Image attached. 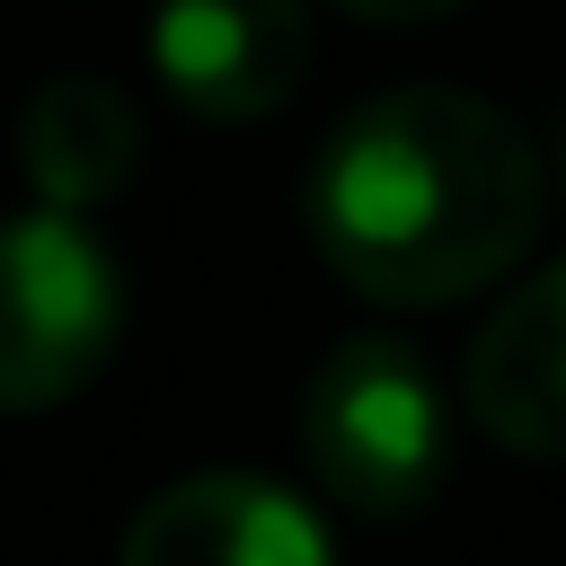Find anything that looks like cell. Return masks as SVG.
Masks as SVG:
<instances>
[{
	"label": "cell",
	"instance_id": "obj_1",
	"mask_svg": "<svg viewBox=\"0 0 566 566\" xmlns=\"http://www.w3.org/2000/svg\"><path fill=\"white\" fill-rule=\"evenodd\" d=\"M539 221V142L469 88H380L310 168V239L380 310H442L504 283Z\"/></svg>",
	"mask_w": 566,
	"mask_h": 566
},
{
	"label": "cell",
	"instance_id": "obj_8",
	"mask_svg": "<svg viewBox=\"0 0 566 566\" xmlns=\"http://www.w3.org/2000/svg\"><path fill=\"white\" fill-rule=\"evenodd\" d=\"M345 18H363V27H424V18H442V9H460V0H336Z\"/></svg>",
	"mask_w": 566,
	"mask_h": 566
},
{
	"label": "cell",
	"instance_id": "obj_5",
	"mask_svg": "<svg viewBox=\"0 0 566 566\" xmlns=\"http://www.w3.org/2000/svg\"><path fill=\"white\" fill-rule=\"evenodd\" d=\"M115 566H327V531L274 478L195 469L124 522Z\"/></svg>",
	"mask_w": 566,
	"mask_h": 566
},
{
	"label": "cell",
	"instance_id": "obj_7",
	"mask_svg": "<svg viewBox=\"0 0 566 566\" xmlns=\"http://www.w3.org/2000/svg\"><path fill=\"white\" fill-rule=\"evenodd\" d=\"M18 168L62 212H88V203L124 195L133 168H142V115H133V97L115 80H97V71H53L27 97V115H18Z\"/></svg>",
	"mask_w": 566,
	"mask_h": 566
},
{
	"label": "cell",
	"instance_id": "obj_3",
	"mask_svg": "<svg viewBox=\"0 0 566 566\" xmlns=\"http://www.w3.org/2000/svg\"><path fill=\"white\" fill-rule=\"evenodd\" d=\"M124 336V274L80 212H0V416L80 398Z\"/></svg>",
	"mask_w": 566,
	"mask_h": 566
},
{
	"label": "cell",
	"instance_id": "obj_2",
	"mask_svg": "<svg viewBox=\"0 0 566 566\" xmlns=\"http://www.w3.org/2000/svg\"><path fill=\"white\" fill-rule=\"evenodd\" d=\"M301 451L318 469V486L363 513V522H398L416 504H433L442 486V389L433 371L398 345V336H345L301 398Z\"/></svg>",
	"mask_w": 566,
	"mask_h": 566
},
{
	"label": "cell",
	"instance_id": "obj_4",
	"mask_svg": "<svg viewBox=\"0 0 566 566\" xmlns=\"http://www.w3.org/2000/svg\"><path fill=\"white\" fill-rule=\"evenodd\" d=\"M310 9L301 0H159L150 71L203 124H256L301 88Z\"/></svg>",
	"mask_w": 566,
	"mask_h": 566
},
{
	"label": "cell",
	"instance_id": "obj_6",
	"mask_svg": "<svg viewBox=\"0 0 566 566\" xmlns=\"http://www.w3.org/2000/svg\"><path fill=\"white\" fill-rule=\"evenodd\" d=\"M469 424L522 460H566V256L522 274L469 345Z\"/></svg>",
	"mask_w": 566,
	"mask_h": 566
},
{
	"label": "cell",
	"instance_id": "obj_9",
	"mask_svg": "<svg viewBox=\"0 0 566 566\" xmlns=\"http://www.w3.org/2000/svg\"><path fill=\"white\" fill-rule=\"evenodd\" d=\"M557 177H566V124H557Z\"/></svg>",
	"mask_w": 566,
	"mask_h": 566
}]
</instances>
